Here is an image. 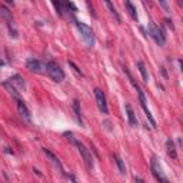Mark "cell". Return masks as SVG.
Returning <instances> with one entry per match:
<instances>
[{
    "mask_svg": "<svg viewBox=\"0 0 183 183\" xmlns=\"http://www.w3.org/2000/svg\"><path fill=\"white\" fill-rule=\"evenodd\" d=\"M166 150H168V155L172 159H177V152H176V146L173 143L172 139H168L166 140Z\"/></svg>",
    "mask_w": 183,
    "mask_h": 183,
    "instance_id": "4fadbf2b",
    "label": "cell"
},
{
    "mask_svg": "<svg viewBox=\"0 0 183 183\" xmlns=\"http://www.w3.org/2000/svg\"><path fill=\"white\" fill-rule=\"evenodd\" d=\"M7 26H9V33H10V37H13V39H17V37H19L17 32H16V30L11 27V23H10V24H7Z\"/></svg>",
    "mask_w": 183,
    "mask_h": 183,
    "instance_id": "44dd1931",
    "label": "cell"
},
{
    "mask_svg": "<svg viewBox=\"0 0 183 183\" xmlns=\"http://www.w3.org/2000/svg\"><path fill=\"white\" fill-rule=\"evenodd\" d=\"M73 109H75V112H76V117H77V120L80 122V124L83 123L82 122V115H80V109H79V102L75 100L73 102Z\"/></svg>",
    "mask_w": 183,
    "mask_h": 183,
    "instance_id": "d6986e66",
    "label": "cell"
},
{
    "mask_svg": "<svg viewBox=\"0 0 183 183\" xmlns=\"http://www.w3.org/2000/svg\"><path fill=\"white\" fill-rule=\"evenodd\" d=\"M113 157H115V162H116V164H117V168H119V172H120V175H126V166H124V163H123V160L120 159V156L119 155H113Z\"/></svg>",
    "mask_w": 183,
    "mask_h": 183,
    "instance_id": "9a60e30c",
    "label": "cell"
},
{
    "mask_svg": "<svg viewBox=\"0 0 183 183\" xmlns=\"http://www.w3.org/2000/svg\"><path fill=\"white\" fill-rule=\"evenodd\" d=\"M3 86L7 89V92L10 94H13L15 97H17L22 92L26 90V83H24V79L20 75H15L11 76L10 79H7L6 82L3 83Z\"/></svg>",
    "mask_w": 183,
    "mask_h": 183,
    "instance_id": "6da1fadb",
    "label": "cell"
},
{
    "mask_svg": "<svg viewBox=\"0 0 183 183\" xmlns=\"http://www.w3.org/2000/svg\"><path fill=\"white\" fill-rule=\"evenodd\" d=\"M53 6L56 7L57 13H59L60 16H63V15H64V4H63V3H60V2H54V3H53Z\"/></svg>",
    "mask_w": 183,
    "mask_h": 183,
    "instance_id": "ffe728a7",
    "label": "cell"
},
{
    "mask_svg": "<svg viewBox=\"0 0 183 183\" xmlns=\"http://www.w3.org/2000/svg\"><path fill=\"white\" fill-rule=\"evenodd\" d=\"M0 139H2V136H0Z\"/></svg>",
    "mask_w": 183,
    "mask_h": 183,
    "instance_id": "f1b7e54d",
    "label": "cell"
},
{
    "mask_svg": "<svg viewBox=\"0 0 183 183\" xmlns=\"http://www.w3.org/2000/svg\"><path fill=\"white\" fill-rule=\"evenodd\" d=\"M126 115H127V120H129V123H130V126L132 127H136L139 124V122H137V117H136V115H135V112H133V109H132V106L129 105V103H126Z\"/></svg>",
    "mask_w": 183,
    "mask_h": 183,
    "instance_id": "7c38bea8",
    "label": "cell"
},
{
    "mask_svg": "<svg viewBox=\"0 0 183 183\" xmlns=\"http://www.w3.org/2000/svg\"><path fill=\"white\" fill-rule=\"evenodd\" d=\"M105 4L107 6V9L110 10V13H112L113 16H115L116 22H119V23H120V20H122V19H120V16H119V13H117V10L115 9V6L112 4V2H109V0H106V2H105Z\"/></svg>",
    "mask_w": 183,
    "mask_h": 183,
    "instance_id": "2e32d148",
    "label": "cell"
},
{
    "mask_svg": "<svg viewBox=\"0 0 183 183\" xmlns=\"http://www.w3.org/2000/svg\"><path fill=\"white\" fill-rule=\"evenodd\" d=\"M149 34L155 39V41L159 46H163L166 43V36H164L163 30L160 27H156L153 23H149Z\"/></svg>",
    "mask_w": 183,
    "mask_h": 183,
    "instance_id": "52a82bcc",
    "label": "cell"
},
{
    "mask_svg": "<svg viewBox=\"0 0 183 183\" xmlns=\"http://www.w3.org/2000/svg\"><path fill=\"white\" fill-rule=\"evenodd\" d=\"M164 23H166V24H168V27H169V29H172V30H173V24H172V20L166 19V20H164Z\"/></svg>",
    "mask_w": 183,
    "mask_h": 183,
    "instance_id": "603a6c76",
    "label": "cell"
},
{
    "mask_svg": "<svg viewBox=\"0 0 183 183\" xmlns=\"http://www.w3.org/2000/svg\"><path fill=\"white\" fill-rule=\"evenodd\" d=\"M69 66H70L72 69H73V70L76 72V73H77V75H80V76H83V73H82V70H80V69L77 68V66H76L75 63H73V62H69Z\"/></svg>",
    "mask_w": 183,
    "mask_h": 183,
    "instance_id": "7402d4cb",
    "label": "cell"
},
{
    "mask_svg": "<svg viewBox=\"0 0 183 183\" xmlns=\"http://www.w3.org/2000/svg\"><path fill=\"white\" fill-rule=\"evenodd\" d=\"M3 64H4V62H3V59L0 57V68H3Z\"/></svg>",
    "mask_w": 183,
    "mask_h": 183,
    "instance_id": "83f0119b",
    "label": "cell"
},
{
    "mask_svg": "<svg viewBox=\"0 0 183 183\" xmlns=\"http://www.w3.org/2000/svg\"><path fill=\"white\" fill-rule=\"evenodd\" d=\"M136 183H145V180L140 179V177H136Z\"/></svg>",
    "mask_w": 183,
    "mask_h": 183,
    "instance_id": "484cf974",
    "label": "cell"
},
{
    "mask_svg": "<svg viewBox=\"0 0 183 183\" xmlns=\"http://www.w3.org/2000/svg\"><path fill=\"white\" fill-rule=\"evenodd\" d=\"M6 152H7V153H11V155H13V150H10V147H6Z\"/></svg>",
    "mask_w": 183,
    "mask_h": 183,
    "instance_id": "4316f807",
    "label": "cell"
},
{
    "mask_svg": "<svg viewBox=\"0 0 183 183\" xmlns=\"http://www.w3.org/2000/svg\"><path fill=\"white\" fill-rule=\"evenodd\" d=\"M150 169H152V173H153V176L157 179V182H160V183H170V182H169V179L166 177V175H164L163 168H162L160 163L157 162L156 157H153V159H152Z\"/></svg>",
    "mask_w": 183,
    "mask_h": 183,
    "instance_id": "8992f818",
    "label": "cell"
},
{
    "mask_svg": "<svg viewBox=\"0 0 183 183\" xmlns=\"http://www.w3.org/2000/svg\"><path fill=\"white\" fill-rule=\"evenodd\" d=\"M0 16L7 22V24H10L11 20H13V17H11V11L9 10L6 6H0Z\"/></svg>",
    "mask_w": 183,
    "mask_h": 183,
    "instance_id": "5bb4252c",
    "label": "cell"
},
{
    "mask_svg": "<svg viewBox=\"0 0 183 183\" xmlns=\"http://www.w3.org/2000/svg\"><path fill=\"white\" fill-rule=\"evenodd\" d=\"M106 126V129H107V130H112V127H110V122H109V120H106L105 123H103Z\"/></svg>",
    "mask_w": 183,
    "mask_h": 183,
    "instance_id": "d4e9b609",
    "label": "cell"
},
{
    "mask_svg": "<svg viewBox=\"0 0 183 183\" xmlns=\"http://www.w3.org/2000/svg\"><path fill=\"white\" fill-rule=\"evenodd\" d=\"M16 105H17V112H19V115L22 116L23 119L26 120V122H30V112H29V109H27V106L24 105V102H22V100H16Z\"/></svg>",
    "mask_w": 183,
    "mask_h": 183,
    "instance_id": "30bf717a",
    "label": "cell"
},
{
    "mask_svg": "<svg viewBox=\"0 0 183 183\" xmlns=\"http://www.w3.org/2000/svg\"><path fill=\"white\" fill-rule=\"evenodd\" d=\"M124 6H126V9L129 10V15L132 16V19H133V20H137V13H136L135 6H133L130 2H126V3H124Z\"/></svg>",
    "mask_w": 183,
    "mask_h": 183,
    "instance_id": "ac0fdd59",
    "label": "cell"
},
{
    "mask_svg": "<svg viewBox=\"0 0 183 183\" xmlns=\"http://www.w3.org/2000/svg\"><path fill=\"white\" fill-rule=\"evenodd\" d=\"M94 96H96V103H97L99 110H100L102 113L107 115V113H109V107H107V100H106L105 93H103L100 89H94Z\"/></svg>",
    "mask_w": 183,
    "mask_h": 183,
    "instance_id": "9c48e42d",
    "label": "cell"
},
{
    "mask_svg": "<svg viewBox=\"0 0 183 183\" xmlns=\"http://www.w3.org/2000/svg\"><path fill=\"white\" fill-rule=\"evenodd\" d=\"M64 136L70 140V143L72 145H75L76 147H77V150H79V153L82 155V157H83V162H85V164H86L89 169H92L93 168V157H92V153H90V150L87 149L86 146L83 145L82 142H79L77 139L73 136V133H64Z\"/></svg>",
    "mask_w": 183,
    "mask_h": 183,
    "instance_id": "7a4b0ae2",
    "label": "cell"
},
{
    "mask_svg": "<svg viewBox=\"0 0 183 183\" xmlns=\"http://www.w3.org/2000/svg\"><path fill=\"white\" fill-rule=\"evenodd\" d=\"M76 23V27H77V30L80 32V36H82L83 41L86 43L89 47H92V46L94 45V34H93V30L90 29L89 26H87L86 23H82V22H77V20H75Z\"/></svg>",
    "mask_w": 183,
    "mask_h": 183,
    "instance_id": "277c9868",
    "label": "cell"
},
{
    "mask_svg": "<svg viewBox=\"0 0 183 183\" xmlns=\"http://www.w3.org/2000/svg\"><path fill=\"white\" fill-rule=\"evenodd\" d=\"M160 6H162V7H164V10H166V11H169V6H168L166 2H160Z\"/></svg>",
    "mask_w": 183,
    "mask_h": 183,
    "instance_id": "cb8c5ba5",
    "label": "cell"
},
{
    "mask_svg": "<svg viewBox=\"0 0 183 183\" xmlns=\"http://www.w3.org/2000/svg\"><path fill=\"white\" fill-rule=\"evenodd\" d=\"M26 68L33 73H39V75H45L46 73V63L40 62L37 59H29L26 62Z\"/></svg>",
    "mask_w": 183,
    "mask_h": 183,
    "instance_id": "ba28073f",
    "label": "cell"
},
{
    "mask_svg": "<svg viewBox=\"0 0 183 183\" xmlns=\"http://www.w3.org/2000/svg\"><path fill=\"white\" fill-rule=\"evenodd\" d=\"M137 68H139V72H140V75H142L143 82H145V83H147V80H149V77H147V72H146L145 63H143V62H137Z\"/></svg>",
    "mask_w": 183,
    "mask_h": 183,
    "instance_id": "e0dca14e",
    "label": "cell"
},
{
    "mask_svg": "<svg viewBox=\"0 0 183 183\" xmlns=\"http://www.w3.org/2000/svg\"><path fill=\"white\" fill-rule=\"evenodd\" d=\"M43 153H45L46 156L49 157V160L52 162V163L54 164V166H56L57 169H59V170H60V173H62V175H64L63 166H62V163H60V160H59V159H57V157L54 156V155H53V153H52V152H50V150H49V149H43Z\"/></svg>",
    "mask_w": 183,
    "mask_h": 183,
    "instance_id": "8fae6325",
    "label": "cell"
},
{
    "mask_svg": "<svg viewBox=\"0 0 183 183\" xmlns=\"http://www.w3.org/2000/svg\"><path fill=\"white\" fill-rule=\"evenodd\" d=\"M130 80H132V83H133V86L136 87V90H137V94H139V100H140V106H142V109L145 110V113H146V117L149 119V122H150V124L152 126H156V122H155V119H153V116H152V113H150V110L147 109V103H146V97H145V93H143V90L140 89V87L137 86L135 83V80H133V77L130 76Z\"/></svg>",
    "mask_w": 183,
    "mask_h": 183,
    "instance_id": "5b68a950",
    "label": "cell"
},
{
    "mask_svg": "<svg viewBox=\"0 0 183 183\" xmlns=\"http://www.w3.org/2000/svg\"><path fill=\"white\" fill-rule=\"evenodd\" d=\"M46 75L52 79L53 82H63L64 80V72L57 63L54 62H47L46 63Z\"/></svg>",
    "mask_w": 183,
    "mask_h": 183,
    "instance_id": "3957f363",
    "label": "cell"
}]
</instances>
